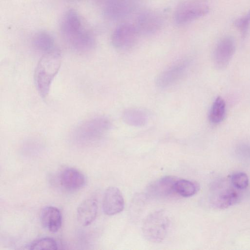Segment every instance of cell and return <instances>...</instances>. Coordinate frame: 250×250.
I'll return each mask as SVG.
<instances>
[{
	"label": "cell",
	"instance_id": "cell-1",
	"mask_svg": "<svg viewBox=\"0 0 250 250\" xmlns=\"http://www.w3.org/2000/svg\"><path fill=\"white\" fill-rule=\"evenodd\" d=\"M62 35L75 50L85 52L91 50L95 44L92 34L83 27L81 18L73 9L67 11L61 23Z\"/></svg>",
	"mask_w": 250,
	"mask_h": 250
},
{
	"label": "cell",
	"instance_id": "cell-2",
	"mask_svg": "<svg viewBox=\"0 0 250 250\" xmlns=\"http://www.w3.org/2000/svg\"><path fill=\"white\" fill-rule=\"evenodd\" d=\"M62 63L60 51L57 49L43 54L39 60L34 72V81L40 96L45 99L48 96L51 85L58 74Z\"/></svg>",
	"mask_w": 250,
	"mask_h": 250
},
{
	"label": "cell",
	"instance_id": "cell-3",
	"mask_svg": "<svg viewBox=\"0 0 250 250\" xmlns=\"http://www.w3.org/2000/svg\"><path fill=\"white\" fill-rule=\"evenodd\" d=\"M169 223L167 215L163 210L149 214L146 217L142 226L144 237L151 242H162L167 235Z\"/></svg>",
	"mask_w": 250,
	"mask_h": 250
},
{
	"label": "cell",
	"instance_id": "cell-4",
	"mask_svg": "<svg viewBox=\"0 0 250 250\" xmlns=\"http://www.w3.org/2000/svg\"><path fill=\"white\" fill-rule=\"evenodd\" d=\"M209 11L207 0H183L175 9L174 21L178 25L188 23L205 16Z\"/></svg>",
	"mask_w": 250,
	"mask_h": 250
},
{
	"label": "cell",
	"instance_id": "cell-5",
	"mask_svg": "<svg viewBox=\"0 0 250 250\" xmlns=\"http://www.w3.org/2000/svg\"><path fill=\"white\" fill-rule=\"evenodd\" d=\"M110 127L109 120L105 117L91 118L78 125L73 134L77 140L92 141L101 137Z\"/></svg>",
	"mask_w": 250,
	"mask_h": 250
},
{
	"label": "cell",
	"instance_id": "cell-6",
	"mask_svg": "<svg viewBox=\"0 0 250 250\" xmlns=\"http://www.w3.org/2000/svg\"><path fill=\"white\" fill-rule=\"evenodd\" d=\"M236 43L234 38L226 36L217 42L213 53L215 67L219 70L225 68L229 64L235 51Z\"/></svg>",
	"mask_w": 250,
	"mask_h": 250
},
{
	"label": "cell",
	"instance_id": "cell-7",
	"mask_svg": "<svg viewBox=\"0 0 250 250\" xmlns=\"http://www.w3.org/2000/svg\"><path fill=\"white\" fill-rule=\"evenodd\" d=\"M139 35L136 27L130 23L119 25L114 31L112 37V45L116 48L125 50L132 47Z\"/></svg>",
	"mask_w": 250,
	"mask_h": 250
},
{
	"label": "cell",
	"instance_id": "cell-8",
	"mask_svg": "<svg viewBox=\"0 0 250 250\" xmlns=\"http://www.w3.org/2000/svg\"><path fill=\"white\" fill-rule=\"evenodd\" d=\"M163 20L158 12L147 10L142 12L137 19L136 28L139 33L153 34L162 27Z\"/></svg>",
	"mask_w": 250,
	"mask_h": 250
},
{
	"label": "cell",
	"instance_id": "cell-9",
	"mask_svg": "<svg viewBox=\"0 0 250 250\" xmlns=\"http://www.w3.org/2000/svg\"><path fill=\"white\" fill-rule=\"evenodd\" d=\"M125 206L121 191L116 187H110L105 191L102 204L103 210L107 215H113L121 212Z\"/></svg>",
	"mask_w": 250,
	"mask_h": 250
},
{
	"label": "cell",
	"instance_id": "cell-10",
	"mask_svg": "<svg viewBox=\"0 0 250 250\" xmlns=\"http://www.w3.org/2000/svg\"><path fill=\"white\" fill-rule=\"evenodd\" d=\"M177 178L172 176L162 177L152 183L147 188V193L153 197L164 198L176 193L175 184Z\"/></svg>",
	"mask_w": 250,
	"mask_h": 250
},
{
	"label": "cell",
	"instance_id": "cell-11",
	"mask_svg": "<svg viewBox=\"0 0 250 250\" xmlns=\"http://www.w3.org/2000/svg\"><path fill=\"white\" fill-rule=\"evenodd\" d=\"M188 65V61L184 60L173 65L163 72L157 80V84L158 86L166 88L175 83L184 74Z\"/></svg>",
	"mask_w": 250,
	"mask_h": 250
},
{
	"label": "cell",
	"instance_id": "cell-12",
	"mask_svg": "<svg viewBox=\"0 0 250 250\" xmlns=\"http://www.w3.org/2000/svg\"><path fill=\"white\" fill-rule=\"evenodd\" d=\"M40 220L43 228L53 233L57 232L62 224V215L60 210L53 206H47L43 208L41 213Z\"/></svg>",
	"mask_w": 250,
	"mask_h": 250
},
{
	"label": "cell",
	"instance_id": "cell-13",
	"mask_svg": "<svg viewBox=\"0 0 250 250\" xmlns=\"http://www.w3.org/2000/svg\"><path fill=\"white\" fill-rule=\"evenodd\" d=\"M60 181L62 187L66 189L76 190L83 187L85 179L84 175L79 170L68 167L61 172Z\"/></svg>",
	"mask_w": 250,
	"mask_h": 250
},
{
	"label": "cell",
	"instance_id": "cell-14",
	"mask_svg": "<svg viewBox=\"0 0 250 250\" xmlns=\"http://www.w3.org/2000/svg\"><path fill=\"white\" fill-rule=\"evenodd\" d=\"M98 206L96 201L87 199L83 201L78 207L77 211V219L83 226H87L92 223L96 217Z\"/></svg>",
	"mask_w": 250,
	"mask_h": 250
},
{
	"label": "cell",
	"instance_id": "cell-15",
	"mask_svg": "<svg viewBox=\"0 0 250 250\" xmlns=\"http://www.w3.org/2000/svg\"><path fill=\"white\" fill-rule=\"evenodd\" d=\"M240 199V195L237 190L228 189L216 196L212 204L216 208L224 209L235 205Z\"/></svg>",
	"mask_w": 250,
	"mask_h": 250
},
{
	"label": "cell",
	"instance_id": "cell-16",
	"mask_svg": "<svg viewBox=\"0 0 250 250\" xmlns=\"http://www.w3.org/2000/svg\"><path fill=\"white\" fill-rule=\"evenodd\" d=\"M33 44L36 49L43 54L57 49L54 38L46 32L38 33L33 38Z\"/></svg>",
	"mask_w": 250,
	"mask_h": 250
},
{
	"label": "cell",
	"instance_id": "cell-17",
	"mask_svg": "<svg viewBox=\"0 0 250 250\" xmlns=\"http://www.w3.org/2000/svg\"><path fill=\"white\" fill-rule=\"evenodd\" d=\"M226 105L225 100L218 96L214 101L209 114L210 122L213 124L222 122L226 116Z\"/></svg>",
	"mask_w": 250,
	"mask_h": 250
},
{
	"label": "cell",
	"instance_id": "cell-18",
	"mask_svg": "<svg viewBox=\"0 0 250 250\" xmlns=\"http://www.w3.org/2000/svg\"><path fill=\"white\" fill-rule=\"evenodd\" d=\"M125 122L134 126H141L147 121V116L142 110L137 109H130L125 111L123 115Z\"/></svg>",
	"mask_w": 250,
	"mask_h": 250
},
{
	"label": "cell",
	"instance_id": "cell-19",
	"mask_svg": "<svg viewBox=\"0 0 250 250\" xmlns=\"http://www.w3.org/2000/svg\"><path fill=\"white\" fill-rule=\"evenodd\" d=\"M198 189L199 186L197 184L188 180L178 178L175 184L176 193L184 197L194 195Z\"/></svg>",
	"mask_w": 250,
	"mask_h": 250
},
{
	"label": "cell",
	"instance_id": "cell-20",
	"mask_svg": "<svg viewBox=\"0 0 250 250\" xmlns=\"http://www.w3.org/2000/svg\"><path fill=\"white\" fill-rule=\"evenodd\" d=\"M58 245L51 237H43L33 241L29 246L30 250H57Z\"/></svg>",
	"mask_w": 250,
	"mask_h": 250
},
{
	"label": "cell",
	"instance_id": "cell-21",
	"mask_svg": "<svg viewBox=\"0 0 250 250\" xmlns=\"http://www.w3.org/2000/svg\"><path fill=\"white\" fill-rule=\"evenodd\" d=\"M234 24L240 31L242 38H245L250 28V9L244 15L236 19Z\"/></svg>",
	"mask_w": 250,
	"mask_h": 250
},
{
	"label": "cell",
	"instance_id": "cell-22",
	"mask_svg": "<svg viewBox=\"0 0 250 250\" xmlns=\"http://www.w3.org/2000/svg\"><path fill=\"white\" fill-rule=\"evenodd\" d=\"M230 181L233 186L237 189H244L249 185L248 175L243 172H237L230 176Z\"/></svg>",
	"mask_w": 250,
	"mask_h": 250
}]
</instances>
